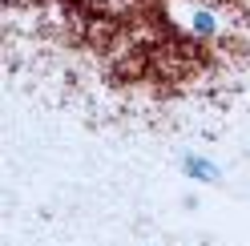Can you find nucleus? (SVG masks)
<instances>
[{"label": "nucleus", "instance_id": "obj_2", "mask_svg": "<svg viewBox=\"0 0 250 246\" xmlns=\"http://www.w3.org/2000/svg\"><path fill=\"white\" fill-rule=\"evenodd\" d=\"M190 33L194 37H202V41H210V37H218V28H222V20H218V12L214 8H190Z\"/></svg>", "mask_w": 250, "mask_h": 246}, {"label": "nucleus", "instance_id": "obj_1", "mask_svg": "<svg viewBox=\"0 0 250 246\" xmlns=\"http://www.w3.org/2000/svg\"><path fill=\"white\" fill-rule=\"evenodd\" d=\"M182 174L190 182H222V165L206 153H182Z\"/></svg>", "mask_w": 250, "mask_h": 246}]
</instances>
